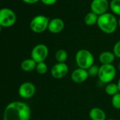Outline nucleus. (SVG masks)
<instances>
[{"label": "nucleus", "mask_w": 120, "mask_h": 120, "mask_svg": "<svg viewBox=\"0 0 120 120\" xmlns=\"http://www.w3.org/2000/svg\"><path fill=\"white\" fill-rule=\"evenodd\" d=\"M31 110L28 105L21 101L8 103L4 109V120H30Z\"/></svg>", "instance_id": "1"}, {"label": "nucleus", "mask_w": 120, "mask_h": 120, "mask_svg": "<svg viewBox=\"0 0 120 120\" xmlns=\"http://www.w3.org/2000/svg\"><path fill=\"white\" fill-rule=\"evenodd\" d=\"M116 75L117 70L112 64L101 65L100 66L98 77L101 82L106 84L110 83L115 79Z\"/></svg>", "instance_id": "4"}, {"label": "nucleus", "mask_w": 120, "mask_h": 120, "mask_svg": "<svg viewBox=\"0 0 120 120\" xmlns=\"http://www.w3.org/2000/svg\"><path fill=\"white\" fill-rule=\"evenodd\" d=\"M113 120V119H108V120Z\"/></svg>", "instance_id": "30"}, {"label": "nucleus", "mask_w": 120, "mask_h": 120, "mask_svg": "<svg viewBox=\"0 0 120 120\" xmlns=\"http://www.w3.org/2000/svg\"><path fill=\"white\" fill-rule=\"evenodd\" d=\"M110 9L114 15L120 16V0L110 1Z\"/></svg>", "instance_id": "19"}, {"label": "nucleus", "mask_w": 120, "mask_h": 120, "mask_svg": "<svg viewBox=\"0 0 120 120\" xmlns=\"http://www.w3.org/2000/svg\"><path fill=\"white\" fill-rule=\"evenodd\" d=\"M50 19L44 15H37L33 18L30 22V28L32 32L40 34L47 30Z\"/></svg>", "instance_id": "5"}, {"label": "nucleus", "mask_w": 120, "mask_h": 120, "mask_svg": "<svg viewBox=\"0 0 120 120\" xmlns=\"http://www.w3.org/2000/svg\"><path fill=\"white\" fill-rule=\"evenodd\" d=\"M98 16L99 15H98L95 13L91 11L85 15L84 23L88 26H93V25L97 24V22L98 20Z\"/></svg>", "instance_id": "16"}, {"label": "nucleus", "mask_w": 120, "mask_h": 120, "mask_svg": "<svg viewBox=\"0 0 120 120\" xmlns=\"http://www.w3.org/2000/svg\"><path fill=\"white\" fill-rule=\"evenodd\" d=\"M2 28H3V27H1V26L0 25V32H1V30H2Z\"/></svg>", "instance_id": "29"}, {"label": "nucleus", "mask_w": 120, "mask_h": 120, "mask_svg": "<svg viewBox=\"0 0 120 120\" xmlns=\"http://www.w3.org/2000/svg\"><path fill=\"white\" fill-rule=\"evenodd\" d=\"M97 25L103 32L111 34L118 27V20L112 13L107 12L98 16Z\"/></svg>", "instance_id": "2"}, {"label": "nucleus", "mask_w": 120, "mask_h": 120, "mask_svg": "<svg viewBox=\"0 0 120 120\" xmlns=\"http://www.w3.org/2000/svg\"><path fill=\"white\" fill-rule=\"evenodd\" d=\"M40 1L46 6H52L56 4L57 0H40Z\"/></svg>", "instance_id": "24"}, {"label": "nucleus", "mask_w": 120, "mask_h": 120, "mask_svg": "<svg viewBox=\"0 0 120 120\" xmlns=\"http://www.w3.org/2000/svg\"><path fill=\"white\" fill-rule=\"evenodd\" d=\"M116 56V58H120V40L117 41L113 46V51H112Z\"/></svg>", "instance_id": "23"}, {"label": "nucleus", "mask_w": 120, "mask_h": 120, "mask_svg": "<svg viewBox=\"0 0 120 120\" xmlns=\"http://www.w3.org/2000/svg\"><path fill=\"white\" fill-rule=\"evenodd\" d=\"M24 3L28 4H34L40 1V0H22Z\"/></svg>", "instance_id": "25"}, {"label": "nucleus", "mask_w": 120, "mask_h": 120, "mask_svg": "<svg viewBox=\"0 0 120 120\" xmlns=\"http://www.w3.org/2000/svg\"><path fill=\"white\" fill-rule=\"evenodd\" d=\"M105 91L108 96H113L116 95L117 94L120 93L117 84H115L113 82H110L106 84L105 87Z\"/></svg>", "instance_id": "17"}, {"label": "nucleus", "mask_w": 120, "mask_h": 120, "mask_svg": "<svg viewBox=\"0 0 120 120\" xmlns=\"http://www.w3.org/2000/svg\"><path fill=\"white\" fill-rule=\"evenodd\" d=\"M49 55V49L44 44H38L35 45L30 53V56L37 63L45 62Z\"/></svg>", "instance_id": "7"}, {"label": "nucleus", "mask_w": 120, "mask_h": 120, "mask_svg": "<svg viewBox=\"0 0 120 120\" xmlns=\"http://www.w3.org/2000/svg\"><path fill=\"white\" fill-rule=\"evenodd\" d=\"M118 68H119V70H120V62L119 63V64H118Z\"/></svg>", "instance_id": "28"}, {"label": "nucleus", "mask_w": 120, "mask_h": 120, "mask_svg": "<svg viewBox=\"0 0 120 120\" xmlns=\"http://www.w3.org/2000/svg\"><path fill=\"white\" fill-rule=\"evenodd\" d=\"M89 77V75L87 70L80 68L74 70L71 75V79L72 82L76 84H81L86 82Z\"/></svg>", "instance_id": "12"}, {"label": "nucleus", "mask_w": 120, "mask_h": 120, "mask_svg": "<svg viewBox=\"0 0 120 120\" xmlns=\"http://www.w3.org/2000/svg\"><path fill=\"white\" fill-rule=\"evenodd\" d=\"M117 84V86H118V88H119V91H120V78L119 79V80H118Z\"/></svg>", "instance_id": "26"}, {"label": "nucleus", "mask_w": 120, "mask_h": 120, "mask_svg": "<svg viewBox=\"0 0 120 120\" xmlns=\"http://www.w3.org/2000/svg\"><path fill=\"white\" fill-rule=\"evenodd\" d=\"M99 68L98 65H93L89 69H88V72L89 75V77H96L98 75V72H99Z\"/></svg>", "instance_id": "22"}, {"label": "nucleus", "mask_w": 120, "mask_h": 120, "mask_svg": "<svg viewBox=\"0 0 120 120\" xmlns=\"http://www.w3.org/2000/svg\"><path fill=\"white\" fill-rule=\"evenodd\" d=\"M118 27H120V18L118 19Z\"/></svg>", "instance_id": "27"}, {"label": "nucleus", "mask_w": 120, "mask_h": 120, "mask_svg": "<svg viewBox=\"0 0 120 120\" xmlns=\"http://www.w3.org/2000/svg\"><path fill=\"white\" fill-rule=\"evenodd\" d=\"M69 66L66 63H57L51 69V75L54 79H62L69 73Z\"/></svg>", "instance_id": "10"}, {"label": "nucleus", "mask_w": 120, "mask_h": 120, "mask_svg": "<svg viewBox=\"0 0 120 120\" xmlns=\"http://www.w3.org/2000/svg\"><path fill=\"white\" fill-rule=\"evenodd\" d=\"M75 60L78 68L88 70L94 65V56L87 49L79 50L75 56Z\"/></svg>", "instance_id": "3"}, {"label": "nucleus", "mask_w": 120, "mask_h": 120, "mask_svg": "<svg viewBox=\"0 0 120 120\" xmlns=\"http://www.w3.org/2000/svg\"><path fill=\"white\" fill-rule=\"evenodd\" d=\"M116 58V56H115L113 52L105 51L102 52L98 57L99 61L102 65H108V64H112V63L115 61Z\"/></svg>", "instance_id": "13"}, {"label": "nucleus", "mask_w": 120, "mask_h": 120, "mask_svg": "<svg viewBox=\"0 0 120 120\" xmlns=\"http://www.w3.org/2000/svg\"><path fill=\"white\" fill-rule=\"evenodd\" d=\"M110 8L108 0H92L91 3V10L98 15H100L108 12Z\"/></svg>", "instance_id": "9"}, {"label": "nucleus", "mask_w": 120, "mask_h": 120, "mask_svg": "<svg viewBox=\"0 0 120 120\" xmlns=\"http://www.w3.org/2000/svg\"><path fill=\"white\" fill-rule=\"evenodd\" d=\"M89 117L91 120H106L107 116L105 111L100 108H93L89 111Z\"/></svg>", "instance_id": "14"}, {"label": "nucleus", "mask_w": 120, "mask_h": 120, "mask_svg": "<svg viewBox=\"0 0 120 120\" xmlns=\"http://www.w3.org/2000/svg\"><path fill=\"white\" fill-rule=\"evenodd\" d=\"M54 58L57 63H65L68 58V53L64 49H59L56 51Z\"/></svg>", "instance_id": "18"}, {"label": "nucleus", "mask_w": 120, "mask_h": 120, "mask_svg": "<svg viewBox=\"0 0 120 120\" xmlns=\"http://www.w3.org/2000/svg\"><path fill=\"white\" fill-rule=\"evenodd\" d=\"M35 70L39 75H45L48 71V66L45 62H40L37 63Z\"/></svg>", "instance_id": "20"}, {"label": "nucleus", "mask_w": 120, "mask_h": 120, "mask_svg": "<svg viewBox=\"0 0 120 120\" xmlns=\"http://www.w3.org/2000/svg\"><path fill=\"white\" fill-rule=\"evenodd\" d=\"M16 13L9 8H0V25L2 27H10L16 22Z\"/></svg>", "instance_id": "6"}, {"label": "nucleus", "mask_w": 120, "mask_h": 120, "mask_svg": "<svg viewBox=\"0 0 120 120\" xmlns=\"http://www.w3.org/2000/svg\"><path fill=\"white\" fill-rule=\"evenodd\" d=\"M111 103L114 108L117 110H120V93L112 96Z\"/></svg>", "instance_id": "21"}, {"label": "nucleus", "mask_w": 120, "mask_h": 120, "mask_svg": "<svg viewBox=\"0 0 120 120\" xmlns=\"http://www.w3.org/2000/svg\"><path fill=\"white\" fill-rule=\"evenodd\" d=\"M110 1H112V0H110Z\"/></svg>", "instance_id": "31"}, {"label": "nucleus", "mask_w": 120, "mask_h": 120, "mask_svg": "<svg viewBox=\"0 0 120 120\" xmlns=\"http://www.w3.org/2000/svg\"><path fill=\"white\" fill-rule=\"evenodd\" d=\"M36 92L35 84L30 82L22 83L18 88V95L23 99H29L32 98Z\"/></svg>", "instance_id": "8"}, {"label": "nucleus", "mask_w": 120, "mask_h": 120, "mask_svg": "<svg viewBox=\"0 0 120 120\" xmlns=\"http://www.w3.org/2000/svg\"><path fill=\"white\" fill-rule=\"evenodd\" d=\"M37 63L33 60L31 58H27L23 60L21 63V68L22 69L23 71L26 72H30L35 70Z\"/></svg>", "instance_id": "15"}, {"label": "nucleus", "mask_w": 120, "mask_h": 120, "mask_svg": "<svg viewBox=\"0 0 120 120\" xmlns=\"http://www.w3.org/2000/svg\"><path fill=\"white\" fill-rule=\"evenodd\" d=\"M65 27L64 20L59 18H54L50 20L47 30L52 34H59L61 33Z\"/></svg>", "instance_id": "11"}]
</instances>
